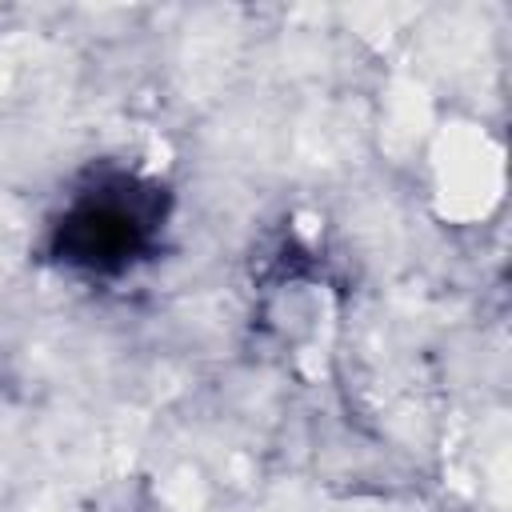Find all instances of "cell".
<instances>
[{
  "instance_id": "1",
  "label": "cell",
  "mask_w": 512,
  "mask_h": 512,
  "mask_svg": "<svg viewBox=\"0 0 512 512\" xmlns=\"http://www.w3.org/2000/svg\"><path fill=\"white\" fill-rule=\"evenodd\" d=\"M116 188L96 192L92 200H80L64 224V244L72 252V260L92 264V268H108V264H124L148 236V220L140 212V192L112 196Z\"/></svg>"
}]
</instances>
